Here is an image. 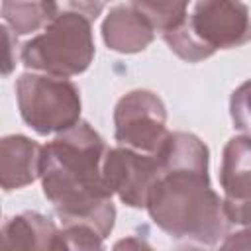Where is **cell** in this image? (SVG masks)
I'll list each match as a JSON object with an SVG mask.
<instances>
[{
  "label": "cell",
  "mask_w": 251,
  "mask_h": 251,
  "mask_svg": "<svg viewBox=\"0 0 251 251\" xmlns=\"http://www.w3.org/2000/svg\"><path fill=\"white\" fill-rule=\"evenodd\" d=\"M145 208L153 224L188 245H216L231 226L208 176V147L186 131L169 133Z\"/></svg>",
  "instance_id": "1"
},
{
  "label": "cell",
  "mask_w": 251,
  "mask_h": 251,
  "mask_svg": "<svg viewBox=\"0 0 251 251\" xmlns=\"http://www.w3.org/2000/svg\"><path fill=\"white\" fill-rule=\"evenodd\" d=\"M106 143L86 122H76L41 147L39 178L63 226H86L104 239L114 229L116 208L102 176Z\"/></svg>",
  "instance_id": "2"
},
{
  "label": "cell",
  "mask_w": 251,
  "mask_h": 251,
  "mask_svg": "<svg viewBox=\"0 0 251 251\" xmlns=\"http://www.w3.org/2000/svg\"><path fill=\"white\" fill-rule=\"evenodd\" d=\"M59 14L43 31L22 47V63L27 69L53 76L84 73L94 59L92 22L102 12L100 0H59Z\"/></svg>",
  "instance_id": "3"
},
{
  "label": "cell",
  "mask_w": 251,
  "mask_h": 251,
  "mask_svg": "<svg viewBox=\"0 0 251 251\" xmlns=\"http://www.w3.org/2000/svg\"><path fill=\"white\" fill-rule=\"evenodd\" d=\"M180 59L198 63L218 49L241 47L249 41V10L241 0H196L180 25L163 33Z\"/></svg>",
  "instance_id": "4"
},
{
  "label": "cell",
  "mask_w": 251,
  "mask_h": 251,
  "mask_svg": "<svg viewBox=\"0 0 251 251\" xmlns=\"http://www.w3.org/2000/svg\"><path fill=\"white\" fill-rule=\"evenodd\" d=\"M16 98L22 120L39 135L61 133L80 120V92L65 76L24 73Z\"/></svg>",
  "instance_id": "5"
},
{
  "label": "cell",
  "mask_w": 251,
  "mask_h": 251,
  "mask_svg": "<svg viewBox=\"0 0 251 251\" xmlns=\"http://www.w3.org/2000/svg\"><path fill=\"white\" fill-rule=\"evenodd\" d=\"M114 135L124 147L157 155L169 137L167 108L151 90H131L114 108Z\"/></svg>",
  "instance_id": "6"
},
{
  "label": "cell",
  "mask_w": 251,
  "mask_h": 251,
  "mask_svg": "<svg viewBox=\"0 0 251 251\" xmlns=\"http://www.w3.org/2000/svg\"><path fill=\"white\" fill-rule=\"evenodd\" d=\"M159 171V157L129 147L106 149L102 176L112 196L116 194L129 208H145L149 188Z\"/></svg>",
  "instance_id": "7"
},
{
  "label": "cell",
  "mask_w": 251,
  "mask_h": 251,
  "mask_svg": "<svg viewBox=\"0 0 251 251\" xmlns=\"http://www.w3.org/2000/svg\"><path fill=\"white\" fill-rule=\"evenodd\" d=\"M224 212L231 226L249 224V137H231L224 147L222 173Z\"/></svg>",
  "instance_id": "8"
},
{
  "label": "cell",
  "mask_w": 251,
  "mask_h": 251,
  "mask_svg": "<svg viewBox=\"0 0 251 251\" xmlns=\"http://www.w3.org/2000/svg\"><path fill=\"white\" fill-rule=\"evenodd\" d=\"M41 145L27 135L0 137V188L18 190L39 178Z\"/></svg>",
  "instance_id": "9"
},
{
  "label": "cell",
  "mask_w": 251,
  "mask_h": 251,
  "mask_svg": "<svg viewBox=\"0 0 251 251\" xmlns=\"http://www.w3.org/2000/svg\"><path fill=\"white\" fill-rule=\"evenodd\" d=\"M102 39L118 53H139L155 39L153 25L133 6H114L102 22Z\"/></svg>",
  "instance_id": "10"
},
{
  "label": "cell",
  "mask_w": 251,
  "mask_h": 251,
  "mask_svg": "<svg viewBox=\"0 0 251 251\" xmlns=\"http://www.w3.org/2000/svg\"><path fill=\"white\" fill-rule=\"evenodd\" d=\"M2 237L10 249H65L61 229L39 212H22L10 218L2 229Z\"/></svg>",
  "instance_id": "11"
},
{
  "label": "cell",
  "mask_w": 251,
  "mask_h": 251,
  "mask_svg": "<svg viewBox=\"0 0 251 251\" xmlns=\"http://www.w3.org/2000/svg\"><path fill=\"white\" fill-rule=\"evenodd\" d=\"M59 8V0H2L0 14L16 35H27L45 27Z\"/></svg>",
  "instance_id": "12"
},
{
  "label": "cell",
  "mask_w": 251,
  "mask_h": 251,
  "mask_svg": "<svg viewBox=\"0 0 251 251\" xmlns=\"http://www.w3.org/2000/svg\"><path fill=\"white\" fill-rule=\"evenodd\" d=\"M190 0H131L133 6L155 31H169L180 25L186 18V8Z\"/></svg>",
  "instance_id": "13"
},
{
  "label": "cell",
  "mask_w": 251,
  "mask_h": 251,
  "mask_svg": "<svg viewBox=\"0 0 251 251\" xmlns=\"http://www.w3.org/2000/svg\"><path fill=\"white\" fill-rule=\"evenodd\" d=\"M16 69V39L14 31L0 24V76L12 75Z\"/></svg>",
  "instance_id": "14"
},
{
  "label": "cell",
  "mask_w": 251,
  "mask_h": 251,
  "mask_svg": "<svg viewBox=\"0 0 251 251\" xmlns=\"http://www.w3.org/2000/svg\"><path fill=\"white\" fill-rule=\"evenodd\" d=\"M0 247H6V243H4V237H2V231H0Z\"/></svg>",
  "instance_id": "15"
},
{
  "label": "cell",
  "mask_w": 251,
  "mask_h": 251,
  "mask_svg": "<svg viewBox=\"0 0 251 251\" xmlns=\"http://www.w3.org/2000/svg\"><path fill=\"white\" fill-rule=\"evenodd\" d=\"M100 2H102V4H104V2H106V0H100Z\"/></svg>",
  "instance_id": "16"
}]
</instances>
